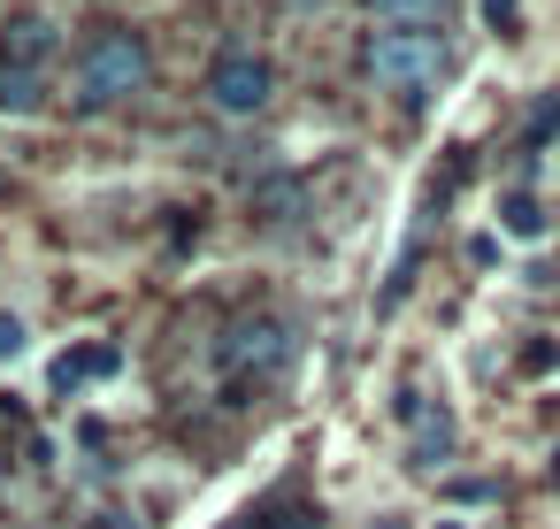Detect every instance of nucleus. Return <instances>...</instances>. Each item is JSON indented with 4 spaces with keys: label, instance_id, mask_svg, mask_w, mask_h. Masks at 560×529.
Segmentation results:
<instances>
[{
    "label": "nucleus",
    "instance_id": "1",
    "mask_svg": "<svg viewBox=\"0 0 560 529\" xmlns=\"http://www.w3.org/2000/svg\"><path fill=\"white\" fill-rule=\"evenodd\" d=\"M361 70H369V85H376L384 101H399V108H422V101L445 85V70H453L445 24H384V32H369V47H361Z\"/></svg>",
    "mask_w": 560,
    "mask_h": 529
},
{
    "label": "nucleus",
    "instance_id": "2",
    "mask_svg": "<svg viewBox=\"0 0 560 529\" xmlns=\"http://www.w3.org/2000/svg\"><path fill=\"white\" fill-rule=\"evenodd\" d=\"M154 78V55L131 24H101L85 47H78V108L101 116V108H124L131 93H147Z\"/></svg>",
    "mask_w": 560,
    "mask_h": 529
},
{
    "label": "nucleus",
    "instance_id": "3",
    "mask_svg": "<svg viewBox=\"0 0 560 529\" xmlns=\"http://www.w3.org/2000/svg\"><path fill=\"white\" fill-rule=\"evenodd\" d=\"M277 101V70L254 55V47H231V55H215V70H208V108L215 116H261Z\"/></svg>",
    "mask_w": 560,
    "mask_h": 529
},
{
    "label": "nucleus",
    "instance_id": "4",
    "mask_svg": "<svg viewBox=\"0 0 560 529\" xmlns=\"http://www.w3.org/2000/svg\"><path fill=\"white\" fill-rule=\"evenodd\" d=\"M62 55V32H55V16H9L0 24V70H32V78H47V62Z\"/></svg>",
    "mask_w": 560,
    "mask_h": 529
},
{
    "label": "nucleus",
    "instance_id": "5",
    "mask_svg": "<svg viewBox=\"0 0 560 529\" xmlns=\"http://www.w3.org/2000/svg\"><path fill=\"white\" fill-rule=\"evenodd\" d=\"M223 361H231V368H254V376H277V368L292 361V330H284L277 315L238 322V330H231V345H223Z\"/></svg>",
    "mask_w": 560,
    "mask_h": 529
},
{
    "label": "nucleus",
    "instance_id": "6",
    "mask_svg": "<svg viewBox=\"0 0 560 529\" xmlns=\"http://www.w3.org/2000/svg\"><path fill=\"white\" fill-rule=\"evenodd\" d=\"M39 101H47V78H32V70H0V116H39Z\"/></svg>",
    "mask_w": 560,
    "mask_h": 529
},
{
    "label": "nucleus",
    "instance_id": "7",
    "mask_svg": "<svg viewBox=\"0 0 560 529\" xmlns=\"http://www.w3.org/2000/svg\"><path fill=\"white\" fill-rule=\"evenodd\" d=\"M453 445H460V430H453V414H438V422H422V437H415V468H445V460H453Z\"/></svg>",
    "mask_w": 560,
    "mask_h": 529
},
{
    "label": "nucleus",
    "instance_id": "8",
    "mask_svg": "<svg viewBox=\"0 0 560 529\" xmlns=\"http://www.w3.org/2000/svg\"><path fill=\"white\" fill-rule=\"evenodd\" d=\"M445 9L453 0H369V16L384 24H445Z\"/></svg>",
    "mask_w": 560,
    "mask_h": 529
},
{
    "label": "nucleus",
    "instance_id": "9",
    "mask_svg": "<svg viewBox=\"0 0 560 529\" xmlns=\"http://www.w3.org/2000/svg\"><path fill=\"white\" fill-rule=\"evenodd\" d=\"M499 231H506V238H545L537 200H529V192H506V200H499Z\"/></svg>",
    "mask_w": 560,
    "mask_h": 529
},
{
    "label": "nucleus",
    "instance_id": "10",
    "mask_svg": "<svg viewBox=\"0 0 560 529\" xmlns=\"http://www.w3.org/2000/svg\"><path fill=\"white\" fill-rule=\"evenodd\" d=\"M24 345H32L24 315H0V361H24Z\"/></svg>",
    "mask_w": 560,
    "mask_h": 529
},
{
    "label": "nucleus",
    "instance_id": "11",
    "mask_svg": "<svg viewBox=\"0 0 560 529\" xmlns=\"http://www.w3.org/2000/svg\"><path fill=\"white\" fill-rule=\"evenodd\" d=\"M514 9H522V0H483V16H491V32H506V24H514Z\"/></svg>",
    "mask_w": 560,
    "mask_h": 529
}]
</instances>
